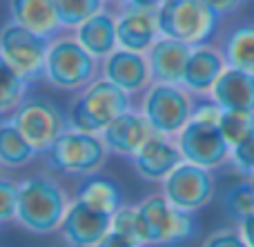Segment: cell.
Listing matches in <instances>:
<instances>
[{"label": "cell", "instance_id": "1", "mask_svg": "<svg viewBox=\"0 0 254 247\" xmlns=\"http://www.w3.org/2000/svg\"><path fill=\"white\" fill-rule=\"evenodd\" d=\"M71 198L52 174H34L18 183L16 223L29 234H56Z\"/></svg>", "mask_w": 254, "mask_h": 247}, {"label": "cell", "instance_id": "2", "mask_svg": "<svg viewBox=\"0 0 254 247\" xmlns=\"http://www.w3.org/2000/svg\"><path fill=\"white\" fill-rule=\"evenodd\" d=\"M131 109V96L119 89L107 78H94L69 102V129L101 134L112 120Z\"/></svg>", "mask_w": 254, "mask_h": 247}, {"label": "cell", "instance_id": "3", "mask_svg": "<svg viewBox=\"0 0 254 247\" xmlns=\"http://www.w3.org/2000/svg\"><path fill=\"white\" fill-rule=\"evenodd\" d=\"M16 129L25 136V141L36 149L38 156H45L54 147V143L69 129L67 111L49 96H25L20 105L9 116Z\"/></svg>", "mask_w": 254, "mask_h": 247}, {"label": "cell", "instance_id": "4", "mask_svg": "<svg viewBox=\"0 0 254 247\" xmlns=\"http://www.w3.org/2000/svg\"><path fill=\"white\" fill-rule=\"evenodd\" d=\"M107 158L110 149L105 147L101 134L76 132V129H67L45 154V163L52 172L78 178L101 174L107 165Z\"/></svg>", "mask_w": 254, "mask_h": 247}, {"label": "cell", "instance_id": "5", "mask_svg": "<svg viewBox=\"0 0 254 247\" xmlns=\"http://www.w3.org/2000/svg\"><path fill=\"white\" fill-rule=\"evenodd\" d=\"M158 31L190 47H201L212 40L219 29V18L203 0H163L156 9Z\"/></svg>", "mask_w": 254, "mask_h": 247}, {"label": "cell", "instance_id": "6", "mask_svg": "<svg viewBox=\"0 0 254 247\" xmlns=\"http://www.w3.org/2000/svg\"><path fill=\"white\" fill-rule=\"evenodd\" d=\"M194 107H196V98L183 85L152 83L143 92L140 114L147 118L156 134L176 138L181 129L190 123Z\"/></svg>", "mask_w": 254, "mask_h": 247}, {"label": "cell", "instance_id": "7", "mask_svg": "<svg viewBox=\"0 0 254 247\" xmlns=\"http://www.w3.org/2000/svg\"><path fill=\"white\" fill-rule=\"evenodd\" d=\"M98 60L89 56L74 36L49 43L45 60V80L63 92H80L98 76Z\"/></svg>", "mask_w": 254, "mask_h": 247}, {"label": "cell", "instance_id": "8", "mask_svg": "<svg viewBox=\"0 0 254 247\" xmlns=\"http://www.w3.org/2000/svg\"><path fill=\"white\" fill-rule=\"evenodd\" d=\"M138 209L147 225L149 245L179 247L194 241L198 234L196 214L170 205L163 194H149L138 203Z\"/></svg>", "mask_w": 254, "mask_h": 247}, {"label": "cell", "instance_id": "9", "mask_svg": "<svg viewBox=\"0 0 254 247\" xmlns=\"http://www.w3.org/2000/svg\"><path fill=\"white\" fill-rule=\"evenodd\" d=\"M49 43L52 40L40 38L11 20L0 29V56L27 85L45 78Z\"/></svg>", "mask_w": 254, "mask_h": 247}, {"label": "cell", "instance_id": "10", "mask_svg": "<svg viewBox=\"0 0 254 247\" xmlns=\"http://www.w3.org/2000/svg\"><path fill=\"white\" fill-rule=\"evenodd\" d=\"M161 187L167 203L192 214L207 207L216 196V181L212 172L185 160L161 183Z\"/></svg>", "mask_w": 254, "mask_h": 247}, {"label": "cell", "instance_id": "11", "mask_svg": "<svg viewBox=\"0 0 254 247\" xmlns=\"http://www.w3.org/2000/svg\"><path fill=\"white\" fill-rule=\"evenodd\" d=\"M176 145L185 163H192L207 172L221 169L230 160V145L216 125L190 120L176 136Z\"/></svg>", "mask_w": 254, "mask_h": 247}, {"label": "cell", "instance_id": "12", "mask_svg": "<svg viewBox=\"0 0 254 247\" xmlns=\"http://www.w3.org/2000/svg\"><path fill=\"white\" fill-rule=\"evenodd\" d=\"M110 230L112 216L96 212L78 200H71L69 209L58 227V234H61L63 243L69 247H96L105 239V234H110Z\"/></svg>", "mask_w": 254, "mask_h": 247}, {"label": "cell", "instance_id": "13", "mask_svg": "<svg viewBox=\"0 0 254 247\" xmlns=\"http://www.w3.org/2000/svg\"><path fill=\"white\" fill-rule=\"evenodd\" d=\"M129 160L134 172L143 181L163 183L183 163V156H181L176 141H172L170 136H163V134H154Z\"/></svg>", "mask_w": 254, "mask_h": 247}, {"label": "cell", "instance_id": "14", "mask_svg": "<svg viewBox=\"0 0 254 247\" xmlns=\"http://www.w3.org/2000/svg\"><path fill=\"white\" fill-rule=\"evenodd\" d=\"M116 16V43L119 49L147 53L149 47L161 38L156 9L121 7Z\"/></svg>", "mask_w": 254, "mask_h": 247}, {"label": "cell", "instance_id": "15", "mask_svg": "<svg viewBox=\"0 0 254 247\" xmlns=\"http://www.w3.org/2000/svg\"><path fill=\"white\" fill-rule=\"evenodd\" d=\"M101 76L129 96L145 92L152 85V71L145 53L125 51V49H116L103 60Z\"/></svg>", "mask_w": 254, "mask_h": 247}, {"label": "cell", "instance_id": "16", "mask_svg": "<svg viewBox=\"0 0 254 247\" xmlns=\"http://www.w3.org/2000/svg\"><path fill=\"white\" fill-rule=\"evenodd\" d=\"M154 134L156 132L147 123V118L140 111L129 109L116 120H112L101 132V138L105 143V147L110 149V154L131 158Z\"/></svg>", "mask_w": 254, "mask_h": 247}, {"label": "cell", "instance_id": "17", "mask_svg": "<svg viewBox=\"0 0 254 247\" xmlns=\"http://www.w3.org/2000/svg\"><path fill=\"white\" fill-rule=\"evenodd\" d=\"M192 47L174 38H161L149 47L145 53L149 71H152V83H165V85H181L183 74L188 67Z\"/></svg>", "mask_w": 254, "mask_h": 247}, {"label": "cell", "instance_id": "18", "mask_svg": "<svg viewBox=\"0 0 254 247\" xmlns=\"http://www.w3.org/2000/svg\"><path fill=\"white\" fill-rule=\"evenodd\" d=\"M225 60L221 49L210 47V45H201V47H192L188 67L183 74V87L192 94L194 98H210L212 87L219 80V76L225 69Z\"/></svg>", "mask_w": 254, "mask_h": 247}, {"label": "cell", "instance_id": "19", "mask_svg": "<svg viewBox=\"0 0 254 247\" xmlns=\"http://www.w3.org/2000/svg\"><path fill=\"white\" fill-rule=\"evenodd\" d=\"M223 111H248L254 114V74L225 67L210 94Z\"/></svg>", "mask_w": 254, "mask_h": 247}, {"label": "cell", "instance_id": "20", "mask_svg": "<svg viewBox=\"0 0 254 247\" xmlns=\"http://www.w3.org/2000/svg\"><path fill=\"white\" fill-rule=\"evenodd\" d=\"M74 38L78 40V45L89 56H94L96 60H105L112 51L119 49V43H116V16L107 9H103L89 20H85L80 27H76Z\"/></svg>", "mask_w": 254, "mask_h": 247}, {"label": "cell", "instance_id": "21", "mask_svg": "<svg viewBox=\"0 0 254 247\" xmlns=\"http://www.w3.org/2000/svg\"><path fill=\"white\" fill-rule=\"evenodd\" d=\"M9 13L11 22L25 27L40 38L52 40L63 29L54 0H9Z\"/></svg>", "mask_w": 254, "mask_h": 247}, {"label": "cell", "instance_id": "22", "mask_svg": "<svg viewBox=\"0 0 254 247\" xmlns=\"http://www.w3.org/2000/svg\"><path fill=\"white\" fill-rule=\"evenodd\" d=\"M74 200L87 205V207L96 209L101 214L112 216L114 212H119V207H123V187L114 181V178L101 176H85L80 178V183L76 185V194Z\"/></svg>", "mask_w": 254, "mask_h": 247}, {"label": "cell", "instance_id": "23", "mask_svg": "<svg viewBox=\"0 0 254 247\" xmlns=\"http://www.w3.org/2000/svg\"><path fill=\"white\" fill-rule=\"evenodd\" d=\"M221 53L228 67L254 74V22L232 27L221 43Z\"/></svg>", "mask_w": 254, "mask_h": 247}, {"label": "cell", "instance_id": "24", "mask_svg": "<svg viewBox=\"0 0 254 247\" xmlns=\"http://www.w3.org/2000/svg\"><path fill=\"white\" fill-rule=\"evenodd\" d=\"M38 158L36 149L25 141L9 118H0V167L22 169Z\"/></svg>", "mask_w": 254, "mask_h": 247}, {"label": "cell", "instance_id": "25", "mask_svg": "<svg viewBox=\"0 0 254 247\" xmlns=\"http://www.w3.org/2000/svg\"><path fill=\"white\" fill-rule=\"evenodd\" d=\"M221 207L230 221L241 223L246 216L254 214V187L248 178H241L221 194Z\"/></svg>", "mask_w": 254, "mask_h": 247}, {"label": "cell", "instance_id": "26", "mask_svg": "<svg viewBox=\"0 0 254 247\" xmlns=\"http://www.w3.org/2000/svg\"><path fill=\"white\" fill-rule=\"evenodd\" d=\"M112 232L129 239L138 247H149L147 225H145L138 205H123V207H119V212L112 214Z\"/></svg>", "mask_w": 254, "mask_h": 247}, {"label": "cell", "instance_id": "27", "mask_svg": "<svg viewBox=\"0 0 254 247\" xmlns=\"http://www.w3.org/2000/svg\"><path fill=\"white\" fill-rule=\"evenodd\" d=\"M54 7H56V16L61 27L76 29L85 20H89L98 11H103L105 0H54Z\"/></svg>", "mask_w": 254, "mask_h": 247}, {"label": "cell", "instance_id": "28", "mask_svg": "<svg viewBox=\"0 0 254 247\" xmlns=\"http://www.w3.org/2000/svg\"><path fill=\"white\" fill-rule=\"evenodd\" d=\"M27 89H29V85L0 56V109H2L4 118H9L11 111L20 105V100L27 96Z\"/></svg>", "mask_w": 254, "mask_h": 247}, {"label": "cell", "instance_id": "29", "mask_svg": "<svg viewBox=\"0 0 254 247\" xmlns=\"http://www.w3.org/2000/svg\"><path fill=\"white\" fill-rule=\"evenodd\" d=\"M219 129L223 134L225 143L230 147H234L237 143H241L243 138L254 132V114H248V111H223Z\"/></svg>", "mask_w": 254, "mask_h": 247}, {"label": "cell", "instance_id": "30", "mask_svg": "<svg viewBox=\"0 0 254 247\" xmlns=\"http://www.w3.org/2000/svg\"><path fill=\"white\" fill-rule=\"evenodd\" d=\"M228 165H232V169L241 178H248L254 174V132L243 138L241 143H237L234 147H230Z\"/></svg>", "mask_w": 254, "mask_h": 247}, {"label": "cell", "instance_id": "31", "mask_svg": "<svg viewBox=\"0 0 254 247\" xmlns=\"http://www.w3.org/2000/svg\"><path fill=\"white\" fill-rule=\"evenodd\" d=\"M18 212V183L0 176V225L16 223Z\"/></svg>", "mask_w": 254, "mask_h": 247}, {"label": "cell", "instance_id": "32", "mask_svg": "<svg viewBox=\"0 0 254 247\" xmlns=\"http://www.w3.org/2000/svg\"><path fill=\"white\" fill-rule=\"evenodd\" d=\"M201 247H248V243L243 241L239 227L232 225V227H221V230L212 232L210 236H205Z\"/></svg>", "mask_w": 254, "mask_h": 247}, {"label": "cell", "instance_id": "33", "mask_svg": "<svg viewBox=\"0 0 254 247\" xmlns=\"http://www.w3.org/2000/svg\"><path fill=\"white\" fill-rule=\"evenodd\" d=\"M221 116H223V109H221V107L216 105L214 100H210V102H201V105L194 107L192 118H190V120L205 123V125H216V127H219Z\"/></svg>", "mask_w": 254, "mask_h": 247}, {"label": "cell", "instance_id": "34", "mask_svg": "<svg viewBox=\"0 0 254 247\" xmlns=\"http://www.w3.org/2000/svg\"><path fill=\"white\" fill-rule=\"evenodd\" d=\"M203 2L212 9V13L216 18H225V16H232L246 0H203Z\"/></svg>", "mask_w": 254, "mask_h": 247}, {"label": "cell", "instance_id": "35", "mask_svg": "<svg viewBox=\"0 0 254 247\" xmlns=\"http://www.w3.org/2000/svg\"><path fill=\"white\" fill-rule=\"evenodd\" d=\"M96 247H138V245L131 243V241L125 239V236H121V234H116V232L110 230V234H105V239H103Z\"/></svg>", "mask_w": 254, "mask_h": 247}, {"label": "cell", "instance_id": "36", "mask_svg": "<svg viewBox=\"0 0 254 247\" xmlns=\"http://www.w3.org/2000/svg\"><path fill=\"white\" fill-rule=\"evenodd\" d=\"M239 232H241L243 241L248 243V247H254V214H250V216H246L241 223H237Z\"/></svg>", "mask_w": 254, "mask_h": 247}, {"label": "cell", "instance_id": "37", "mask_svg": "<svg viewBox=\"0 0 254 247\" xmlns=\"http://www.w3.org/2000/svg\"><path fill=\"white\" fill-rule=\"evenodd\" d=\"M121 7H138V9H158L163 0H119Z\"/></svg>", "mask_w": 254, "mask_h": 247}, {"label": "cell", "instance_id": "38", "mask_svg": "<svg viewBox=\"0 0 254 247\" xmlns=\"http://www.w3.org/2000/svg\"><path fill=\"white\" fill-rule=\"evenodd\" d=\"M248 181H250V185L254 187V174H252V176H248Z\"/></svg>", "mask_w": 254, "mask_h": 247}, {"label": "cell", "instance_id": "39", "mask_svg": "<svg viewBox=\"0 0 254 247\" xmlns=\"http://www.w3.org/2000/svg\"><path fill=\"white\" fill-rule=\"evenodd\" d=\"M0 118H4V114H2V109H0Z\"/></svg>", "mask_w": 254, "mask_h": 247}, {"label": "cell", "instance_id": "40", "mask_svg": "<svg viewBox=\"0 0 254 247\" xmlns=\"http://www.w3.org/2000/svg\"><path fill=\"white\" fill-rule=\"evenodd\" d=\"M61 247H69V245H65V243H63V245H61Z\"/></svg>", "mask_w": 254, "mask_h": 247}, {"label": "cell", "instance_id": "41", "mask_svg": "<svg viewBox=\"0 0 254 247\" xmlns=\"http://www.w3.org/2000/svg\"><path fill=\"white\" fill-rule=\"evenodd\" d=\"M105 2H110V0H105Z\"/></svg>", "mask_w": 254, "mask_h": 247}]
</instances>
